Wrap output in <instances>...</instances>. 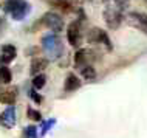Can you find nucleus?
<instances>
[{
  "label": "nucleus",
  "instance_id": "a878e982",
  "mask_svg": "<svg viewBox=\"0 0 147 138\" xmlns=\"http://www.w3.org/2000/svg\"><path fill=\"white\" fill-rule=\"evenodd\" d=\"M144 2H146V3H147V0H144Z\"/></svg>",
  "mask_w": 147,
  "mask_h": 138
},
{
  "label": "nucleus",
  "instance_id": "f3484780",
  "mask_svg": "<svg viewBox=\"0 0 147 138\" xmlns=\"http://www.w3.org/2000/svg\"><path fill=\"white\" fill-rule=\"evenodd\" d=\"M51 5L53 6H56V8H59L61 11H63V13H67V11H70L71 8H70V3L67 2V0H51Z\"/></svg>",
  "mask_w": 147,
  "mask_h": 138
},
{
  "label": "nucleus",
  "instance_id": "9b49d317",
  "mask_svg": "<svg viewBox=\"0 0 147 138\" xmlns=\"http://www.w3.org/2000/svg\"><path fill=\"white\" fill-rule=\"evenodd\" d=\"M47 67H48V61H47V59L36 57V59H33V62H31V74L36 76V74L42 73Z\"/></svg>",
  "mask_w": 147,
  "mask_h": 138
},
{
  "label": "nucleus",
  "instance_id": "b1692460",
  "mask_svg": "<svg viewBox=\"0 0 147 138\" xmlns=\"http://www.w3.org/2000/svg\"><path fill=\"white\" fill-rule=\"evenodd\" d=\"M94 2H107V0H94Z\"/></svg>",
  "mask_w": 147,
  "mask_h": 138
},
{
  "label": "nucleus",
  "instance_id": "f8f14e48",
  "mask_svg": "<svg viewBox=\"0 0 147 138\" xmlns=\"http://www.w3.org/2000/svg\"><path fill=\"white\" fill-rule=\"evenodd\" d=\"M28 11H30V5L25 2V0H22V2L11 11V14H13V17L16 19V20H20V19H23L26 16Z\"/></svg>",
  "mask_w": 147,
  "mask_h": 138
},
{
  "label": "nucleus",
  "instance_id": "dca6fc26",
  "mask_svg": "<svg viewBox=\"0 0 147 138\" xmlns=\"http://www.w3.org/2000/svg\"><path fill=\"white\" fill-rule=\"evenodd\" d=\"M45 82H47V76H45V74H42V73L36 74L34 79H33V87H34V90L42 89L43 85H45Z\"/></svg>",
  "mask_w": 147,
  "mask_h": 138
},
{
  "label": "nucleus",
  "instance_id": "f03ea898",
  "mask_svg": "<svg viewBox=\"0 0 147 138\" xmlns=\"http://www.w3.org/2000/svg\"><path fill=\"white\" fill-rule=\"evenodd\" d=\"M87 41L88 44H93V45H101V47H105L107 50H112V42H110L109 36L104 30L98 28V26H93L87 31Z\"/></svg>",
  "mask_w": 147,
  "mask_h": 138
},
{
  "label": "nucleus",
  "instance_id": "6ab92c4d",
  "mask_svg": "<svg viewBox=\"0 0 147 138\" xmlns=\"http://www.w3.org/2000/svg\"><path fill=\"white\" fill-rule=\"evenodd\" d=\"M28 118L33 120V121H40L42 120L40 113H39L37 110H34V109H28Z\"/></svg>",
  "mask_w": 147,
  "mask_h": 138
},
{
  "label": "nucleus",
  "instance_id": "aec40b11",
  "mask_svg": "<svg viewBox=\"0 0 147 138\" xmlns=\"http://www.w3.org/2000/svg\"><path fill=\"white\" fill-rule=\"evenodd\" d=\"M25 138H37V132H36L34 126H30L25 129Z\"/></svg>",
  "mask_w": 147,
  "mask_h": 138
},
{
  "label": "nucleus",
  "instance_id": "20e7f679",
  "mask_svg": "<svg viewBox=\"0 0 147 138\" xmlns=\"http://www.w3.org/2000/svg\"><path fill=\"white\" fill-rule=\"evenodd\" d=\"M40 23H43L45 26H48V28L56 31V33H59V31L63 30V19L59 14H56V13H47L42 17Z\"/></svg>",
  "mask_w": 147,
  "mask_h": 138
},
{
  "label": "nucleus",
  "instance_id": "4468645a",
  "mask_svg": "<svg viewBox=\"0 0 147 138\" xmlns=\"http://www.w3.org/2000/svg\"><path fill=\"white\" fill-rule=\"evenodd\" d=\"M81 74L84 76V79H87V81H94V79H96V72H94V68L91 65L81 67Z\"/></svg>",
  "mask_w": 147,
  "mask_h": 138
},
{
  "label": "nucleus",
  "instance_id": "1a4fd4ad",
  "mask_svg": "<svg viewBox=\"0 0 147 138\" xmlns=\"http://www.w3.org/2000/svg\"><path fill=\"white\" fill-rule=\"evenodd\" d=\"M16 47L14 45H3L2 53H0V62L2 64H9L11 61L16 57Z\"/></svg>",
  "mask_w": 147,
  "mask_h": 138
},
{
  "label": "nucleus",
  "instance_id": "2eb2a0df",
  "mask_svg": "<svg viewBox=\"0 0 147 138\" xmlns=\"http://www.w3.org/2000/svg\"><path fill=\"white\" fill-rule=\"evenodd\" d=\"M11 79H13V73L8 67H2L0 68V82L2 84H9Z\"/></svg>",
  "mask_w": 147,
  "mask_h": 138
},
{
  "label": "nucleus",
  "instance_id": "9d476101",
  "mask_svg": "<svg viewBox=\"0 0 147 138\" xmlns=\"http://www.w3.org/2000/svg\"><path fill=\"white\" fill-rule=\"evenodd\" d=\"M16 98H17V90L16 89H5L0 92V102H3V104L13 106L16 102Z\"/></svg>",
  "mask_w": 147,
  "mask_h": 138
},
{
  "label": "nucleus",
  "instance_id": "0eeeda50",
  "mask_svg": "<svg viewBox=\"0 0 147 138\" xmlns=\"http://www.w3.org/2000/svg\"><path fill=\"white\" fill-rule=\"evenodd\" d=\"M43 47H45V50L48 51L50 54H53V57H56L57 54H59L57 51H56V48L61 50V51H63V50H62L61 41H59L57 37H54V36H47V37H43Z\"/></svg>",
  "mask_w": 147,
  "mask_h": 138
},
{
  "label": "nucleus",
  "instance_id": "ddd939ff",
  "mask_svg": "<svg viewBox=\"0 0 147 138\" xmlns=\"http://www.w3.org/2000/svg\"><path fill=\"white\" fill-rule=\"evenodd\" d=\"M81 87V79L76 76V74L70 73L67 76V81H65V90L67 92H73V90H78Z\"/></svg>",
  "mask_w": 147,
  "mask_h": 138
},
{
  "label": "nucleus",
  "instance_id": "a211bd4d",
  "mask_svg": "<svg viewBox=\"0 0 147 138\" xmlns=\"http://www.w3.org/2000/svg\"><path fill=\"white\" fill-rule=\"evenodd\" d=\"M22 0H6V5H5V11L6 13H11V11L14 9L16 6L19 5V3H20Z\"/></svg>",
  "mask_w": 147,
  "mask_h": 138
},
{
  "label": "nucleus",
  "instance_id": "39448f33",
  "mask_svg": "<svg viewBox=\"0 0 147 138\" xmlns=\"http://www.w3.org/2000/svg\"><path fill=\"white\" fill-rule=\"evenodd\" d=\"M96 59V54H94V50H88V48H81L76 51L74 54V65L76 67H84L88 65Z\"/></svg>",
  "mask_w": 147,
  "mask_h": 138
},
{
  "label": "nucleus",
  "instance_id": "393cba45",
  "mask_svg": "<svg viewBox=\"0 0 147 138\" xmlns=\"http://www.w3.org/2000/svg\"><path fill=\"white\" fill-rule=\"evenodd\" d=\"M76 2H85V0H76Z\"/></svg>",
  "mask_w": 147,
  "mask_h": 138
},
{
  "label": "nucleus",
  "instance_id": "5701e85b",
  "mask_svg": "<svg viewBox=\"0 0 147 138\" xmlns=\"http://www.w3.org/2000/svg\"><path fill=\"white\" fill-rule=\"evenodd\" d=\"M3 23H5V20H3L2 17H0V30H2V25H3Z\"/></svg>",
  "mask_w": 147,
  "mask_h": 138
},
{
  "label": "nucleus",
  "instance_id": "423d86ee",
  "mask_svg": "<svg viewBox=\"0 0 147 138\" xmlns=\"http://www.w3.org/2000/svg\"><path fill=\"white\" fill-rule=\"evenodd\" d=\"M67 39H68V44L71 47H79L81 44V26L79 22L73 20L67 28Z\"/></svg>",
  "mask_w": 147,
  "mask_h": 138
},
{
  "label": "nucleus",
  "instance_id": "412c9836",
  "mask_svg": "<svg viewBox=\"0 0 147 138\" xmlns=\"http://www.w3.org/2000/svg\"><path fill=\"white\" fill-rule=\"evenodd\" d=\"M31 98H33L34 102H37V104H40V102H42V96H40L37 92H36V90H33V92H31Z\"/></svg>",
  "mask_w": 147,
  "mask_h": 138
},
{
  "label": "nucleus",
  "instance_id": "4be33fe9",
  "mask_svg": "<svg viewBox=\"0 0 147 138\" xmlns=\"http://www.w3.org/2000/svg\"><path fill=\"white\" fill-rule=\"evenodd\" d=\"M51 124H54V120H50V121H47L45 124H43V129H42V133H45L48 129L51 127Z\"/></svg>",
  "mask_w": 147,
  "mask_h": 138
},
{
  "label": "nucleus",
  "instance_id": "f257e3e1",
  "mask_svg": "<svg viewBox=\"0 0 147 138\" xmlns=\"http://www.w3.org/2000/svg\"><path fill=\"white\" fill-rule=\"evenodd\" d=\"M122 17H124V16H122V8L115 5L113 2L104 9V20H105L107 25L113 30L119 28V25H121V22H122Z\"/></svg>",
  "mask_w": 147,
  "mask_h": 138
},
{
  "label": "nucleus",
  "instance_id": "7ed1b4c3",
  "mask_svg": "<svg viewBox=\"0 0 147 138\" xmlns=\"http://www.w3.org/2000/svg\"><path fill=\"white\" fill-rule=\"evenodd\" d=\"M122 19H125V22L129 23L132 28L140 30L144 34H147V14H144V13H135V11H133V13L125 14V17H122Z\"/></svg>",
  "mask_w": 147,
  "mask_h": 138
},
{
  "label": "nucleus",
  "instance_id": "6e6552de",
  "mask_svg": "<svg viewBox=\"0 0 147 138\" xmlns=\"http://www.w3.org/2000/svg\"><path fill=\"white\" fill-rule=\"evenodd\" d=\"M0 121H2V124L8 129L14 127V124H16V110H14V107H8L5 112L2 113Z\"/></svg>",
  "mask_w": 147,
  "mask_h": 138
}]
</instances>
